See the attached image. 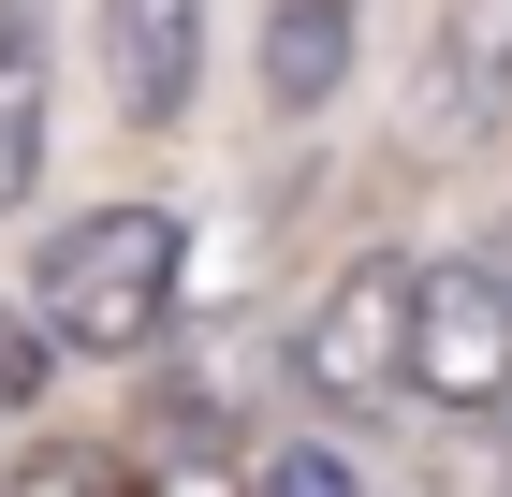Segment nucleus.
Masks as SVG:
<instances>
[{
  "label": "nucleus",
  "mask_w": 512,
  "mask_h": 497,
  "mask_svg": "<svg viewBox=\"0 0 512 497\" xmlns=\"http://www.w3.org/2000/svg\"><path fill=\"white\" fill-rule=\"evenodd\" d=\"M15 497H118V468H103V454H30Z\"/></svg>",
  "instance_id": "obj_10"
},
{
  "label": "nucleus",
  "mask_w": 512,
  "mask_h": 497,
  "mask_svg": "<svg viewBox=\"0 0 512 497\" xmlns=\"http://www.w3.org/2000/svg\"><path fill=\"white\" fill-rule=\"evenodd\" d=\"M264 497H366V483H352V454L293 439V454H264Z\"/></svg>",
  "instance_id": "obj_9"
},
{
  "label": "nucleus",
  "mask_w": 512,
  "mask_h": 497,
  "mask_svg": "<svg viewBox=\"0 0 512 497\" xmlns=\"http://www.w3.org/2000/svg\"><path fill=\"white\" fill-rule=\"evenodd\" d=\"M439 117L454 132H512V0H454V30H439Z\"/></svg>",
  "instance_id": "obj_7"
},
{
  "label": "nucleus",
  "mask_w": 512,
  "mask_h": 497,
  "mask_svg": "<svg viewBox=\"0 0 512 497\" xmlns=\"http://www.w3.org/2000/svg\"><path fill=\"white\" fill-rule=\"evenodd\" d=\"M44 117H59V44H44V0H0V220L44 191Z\"/></svg>",
  "instance_id": "obj_5"
},
{
  "label": "nucleus",
  "mask_w": 512,
  "mask_h": 497,
  "mask_svg": "<svg viewBox=\"0 0 512 497\" xmlns=\"http://www.w3.org/2000/svg\"><path fill=\"white\" fill-rule=\"evenodd\" d=\"M293 381H308L322 410H395V395H410V249H366V264H337L308 293Z\"/></svg>",
  "instance_id": "obj_2"
},
{
  "label": "nucleus",
  "mask_w": 512,
  "mask_h": 497,
  "mask_svg": "<svg viewBox=\"0 0 512 497\" xmlns=\"http://www.w3.org/2000/svg\"><path fill=\"white\" fill-rule=\"evenodd\" d=\"M176 264H191V234L161 220V205H88V220L44 249V278H30L44 351H88V366L147 351L161 322H176Z\"/></svg>",
  "instance_id": "obj_1"
},
{
  "label": "nucleus",
  "mask_w": 512,
  "mask_h": 497,
  "mask_svg": "<svg viewBox=\"0 0 512 497\" xmlns=\"http://www.w3.org/2000/svg\"><path fill=\"white\" fill-rule=\"evenodd\" d=\"M205 74V0H103V88L132 132H176Z\"/></svg>",
  "instance_id": "obj_4"
},
{
  "label": "nucleus",
  "mask_w": 512,
  "mask_h": 497,
  "mask_svg": "<svg viewBox=\"0 0 512 497\" xmlns=\"http://www.w3.org/2000/svg\"><path fill=\"white\" fill-rule=\"evenodd\" d=\"M44 381H59V351H44V322H30V307H0V410H30Z\"/></svg>",
  "instance_id": "obj_8"
},
{
  "label": "nucleus",
  "mask_w": 512,
  "mask_h": 497,
  "mask_svg": "<svg viewBox=\"0 0 512 497\" xmlns=\"http://www.w3.org/2000/svg\"><path fill=\"white\" fill-rule=\"evenodd\" d=\"M352 30H366V0H264V103L322 117L352 88Z\"/></svg>",
  "instance_id": "obj_6"
},
{
  "label": "nucleus",
  "mask_w": 512,
  "mask_h": 497,
  "mask_svg": "<svg viewBox=\"0 0 512 497\" xmlns=\"http://www.w3.org/2000/svg\"><path fill=\"white\" fill-rule=\"evenodd\" d=\"M410 395L439 424L512 410V278L498 264H410Z\"/></svg>",
  "instance_id": "obj_3"
}]
</instances>
